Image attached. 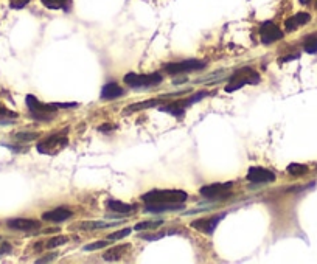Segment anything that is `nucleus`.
Wrapping results in <instances>:
<instances>
[{
    "label": "nucleus",
    "mask_w": 317,
    "mask_h": 264,
    "mask_svg": "<svg viewBox=\"0 0 317 264\" xmlns=\"http://www.w3.org/2000/svg\"><path fill=\"white\" fill-rule=\"evenodd\" d=\"M28 4H30V0H11L10 7L13 10H22L23 7H27Z\"/></svg>",
    "instance_id": "c85d7f7f"
},
{
    "label": "nucleus",
    "mask_w": 317,
    "mask_h": 264,
    "mask_svg": "<svg viewBox=\"0 0 317 264\" xmlns=\"http://www.w3.org/2000/svg\"><path fill=\"white\" fill-rule=\"evenodd\" d=\"M68 145V138L64 134H52L48 135L45 140H42L41 143H38V151L41 154H47V156H56L58 153H61L65 146Z\"/></svg>",
    "instance_id": "20e7f679"
},
{
    "label": "nucleus",
    "mask_w": 317,
    "mask_h": 264,
    "mask_svg": "<svg viewBox=\"0 0 317 264\" xmlns=\"http://www.w3.org/2000/svg\"><path fill=\"white\" fill-rule=\"evenodd\" d=\"M288 173L291 174V176H296V177H299V176H305L309 170H308V166L306 165H302V163H289L288 165Z\"/></svg>",
    "instance_id": "aec40b11"
},
{
    "label": "nucleus",
    "mask_w": 317,
    "mask_h": 264,
    "mask_svg": "<svg viewBox=\"0 0 317 264\" xmlns=\"http://www.w3.org/2000/svg\"><path fill=\"white\" fill-rule=\"evenodd\" d=\"M123 95H125L123 87L118 86L117 83H108V84H104L103 89H101V98H103V100L112 101V100H117V98H120V97H123Z\"/></svg>",
    "instance_id": "4468645a"
},
{
    "label": "nucleus",
    "mask_w": 317,
    "mask_h": 264,
    "mask_svg": "<svg viewBox=\"0 0 317 264\" xmlns=\"http://www.w3.org/2000/svg\"><path fill=\"white\" fill-rule=\"evenodd\" d=\"M129 250V246L128 244H123V246H115V247H111L104 255H103V259L104 261H118L125 256V253Z\"/></svg>",
    "instance_id": "a211bd4d"
},
{
    "label": "nucleus",
    "mask_w": 317,
    "mask_h": 264,
    "mask_svg": "<svg viewBox=\"0 0 317 264\" xmlns=\"http://www.w3.org/2000/svg\"><path fill=\"white\" fill-rule=\"evenodd\" d=\"M165 236V233H156V235H142V238L143 239H146V241H156V239H160V238H163Z\"/></svg>",
    "instance_id": "473e14b6"
},
{
    "label": "nucleus",
    "mask_w": 317,
    "mask_h": 264,
    "mask_svg": "<svg viewBox=\"0 0 317 264\" xmlns=\"http://www.w3.org/2000/svg\"><path fill=\"white\" fill-rule=\"evenodd\" d=\"M41 2L48 10H67L70 0H41Z\"/></svg>",
    "instance_id": "6ab92c4d"
},
{
    "label": "nucleus",
    "mask_w": 317,
    "mask_h": 264,
    "mask_svg": "<svg viewBox=\"0 0 317 264\" xmlns=\"http://www.w3.org/2000/svg\"><path fill=\"white\" fill-rule=\"evenodd\" d=\"M275 173L263 166H252L248 171V180L252 183H272L275 182Z\"/></svg>",
    "instance_id": "9d476101"
},
{
    "label": "nucleus",
    "mask_w": 317,
    "mask_h": 264,
    "mask_svg": "<svg viewBox=\"0 0 317 264\" xmlns=\"http://www.w3.org/2000/svg\"><path fill=\"white\" fill-rule=\"evenodd\" d=\"M8 227L13 230H22V232H30V230H36L41 227V222L36 219H30V218H14L10 219Z\"/></svg>",
    "instance_id": "ddd939ff"
},
{
    "label": "nucleus",
    "mask_w": 317,
    "mask_h": 264,
    "mask_svg": "<svg viewBox=\"0 0 317 264\" xmlns=\"http://www.w3.org/2000/svg\"><path fill=\"white\" fill-rule=\"evenodd\" d=\"M283 37V31L275 25L272 20H266L260 27V39L264 45H271Z\"/></svg>",
    "instance_id": "1a4fd4ad"
},
{
    "label": "nucleus",
    "mask_w": 317,
    "mask_h": 264,
    "mask_svg": "<svg viewBox=\"0 0 317 264\" xmlns=\"http://www.w3.org/2000/svg\"><path fill=\"white\" fill-rule=\"evenodd\" d=\"M11 250H13L11 244H8V243H2V244H0V256L11 253Z\"/></svg>",
    "instance_id": "7c9ffc66"
},
{
    "label": "nucleus",
    "mask_w": 317,
    "mask_h": 264,
    "mask_svg": "<svg viewBox=\"0 0 317 264\" xmlns=\"http://www.w3.org/2000/svg\"><path fill=\"white\" fill-rule=\"evenodd\" d=\"M117 225L115 222L111 224V222H83L80 227L84 229V230H92V229H104V227H114Z\"/></svg>",
    "instance_id": "393cba45"
},
{
    "label": "nucleus",
    "mask_w": 317,
    "mask_h": 264,
    "mask_svg": "<svg viewBox=\"0 0 317 264\" xmlns=\"http://www.w3.org/2000/svg\"><path fill=\"white\" fill-rule=\"evenodd\" d=\"M52 106L58 110V109H72V107H77L78 103H52Z\"/></svg>",
    "instance_id": "c756f323"
},
{
    "label": "nucleus",
    "mask_w": 317,
    "mask_h": 264,
    "mask_svg": "<svg viewBox=\"0 0 317 264\" xmlns=\"http://www.w3.org/2000/svg\"><path fill=\"white\" fill-rule=\"evenodd\" d=\"M163 224V221L160 219H156V221H145V222H138L134 225V230L135 232H140V230H156L157 227H160Z\"/></svg>",
    "instance_id": "4be33fe9"
},
{
    "label": "nucleus",
    "mask_w": 317,
    "mask_h": 264,
    "mask_svg": "<svg viewBox=\"0 0 317 264\" xmlns=\"http://www.w3.org/2000/svg\"><path fill=\"white\" fill-rule=\"evenodd\" d=\"M311 20V16L308 13H297L296 16L289 17L286 22H285V28L286 31H294L297 30L299 27H303L306 23Z\"/></svg>",
    "instance_id": "2eb2a0df"
},
{
    "label": "nucleus",
    "mask_w": 317,
    "mask_h": 264,
    "mask_svg": "<svg viewBox=\"0 0 317 264\" xmlns=\"http://www.w3.org/2000/svg\"><path fill=\"white\" fill-rule=\"evenodd\" d=\"M106 207L114 211V213H120V214H129L132 211H135V205L132 204H126V202H121V201H115V199H111L106 202Z\"/></svg>",
    "instance_id": "dca6fc26"
},
{
    "label": "nucleus",
    "mask_w": 317,
    "mask_h": 264,
    "mask_svg": "<svg viewBox=\"0 0 317 264\" xmlns=\"http://www.w3.org/2000/svg\"><path fill=\"white\" fill-rule=\"evenodd\" d=\"M0 117H17V114H14V112H11V110H8L2 103H0Z\"/></svg>",
    "instance_id": "2f4dec72"
},
{
    "label": "nucleus",
    "mask_w": 317,
    "mask_h": 264,
    "mask_svg": "<svg viewBox=\"0 0 317 264\" xmlns=\"http://www.w3.org/2000/svg\"><path fill=\"white\" fill-rule=\"evenodd\" d=\"M224 216H226V213L216 214V216H212V218H205V219H196V221H193L190 225H191V229H196L198 232H202L205 235H213L218 224L221 222V219H224Z\"/></svg>",
    "instance_id": "9b49d317"
},
{
    "label": "nucleus",
    "mask_w": 317,
    "mask_h": 264,
    "mask_svg": "<svg viewBox=\"0 0 317 264\" xmlns=\"http://www.w3.org/2000/svg\"><path fill=\"white\" fill-rule=\"evenodd\" d=\"M207 95H208L207 92H199V93H196V95H191L190 98H185V100H176V101L169 103V104H165V106L159 107V110L166 112V114L173 115V117H176V118H181V117H184L187 107H190L191 104L201 101L202 98L207 97Z\"/></svg>",
    "instance_id": "39448f33"
},
{
    "label": "nucleus",
    "mask_w": 317,
    "mask_h": 264,
    "mask_svg": "<svg viewBox=\"0 0 317 264\" xmlns=\"http://www.w3.org/2000/svg\"><path fill=\"white\" fill-rule=\"evenodd\" d=\"M294 59H299V55H289V56H285L281 59V62H288V61H294Z\"/></svg>",
    "instance_id": "c9c22d12"
},
{
    "label": "nucleus",
    "mask_w": 317,
    "mask_h": 264,
    "mask_svg": "<svg viewBox=\"0 0 317 264\" xmlns=\"http://www.w3.org/2000/svg\"><path fill=\"white\" fill-rule=\"evenodd\" d=\"M123 81L129 86V87H135V89H148V87H154L159 86L163 81V77L159 73V71H154V73H148V75H140V73H126Z\"/></svg>",
    "instance_id": "7ed1b4c3"
},
{
    "label": "nucleus",
    "mask_w": 317,
    "mask_h": 264,
    "mask_svg": "<svg viewBox=\"0 0 317 264\" xmlns=\"http://www.w3.org/2000/svg\"><path fill=\"white\" fill-rule=\"evenodd\" d=\"M303 49L306 53L309 55H315L317 53V33L315 34H309L305 42H303Z\"/></svg>",
    "instance_id": "412c9836"
},
{
    "label": "nucleus",
    "mask_w": 317,
    "mask_h": 264,
    "mask_svg": "<svg viewBox=\"0 0 317 264\" xmlns=\"http://www.w3.org/2000/svg\"><path fill=\"white\" fill-rule=\"evenodd\" d=\"M233 185H235L233 180L216 182V183H210V185L202 186L199 190V193L204 198H208V199H221V196H229V191L232 190Z\"/></svg>",
    "instance_id": "6e6552de"
},
{
    "label": "nucleus",
    "mask_w": 317,
    "mask_h": 264,
    "mask_svg": "<svg viewBox=\"0 0 317 264\" xmlns=\"http://www.w3.org/2000/svg\"><path fill=\"white\" fill-rule=\"evenodd\" d=\"M160 98L159 100H148V101H143V103H137V104H131L128 112H135V110H142V109H148V107H156L160 104Z\"/></svg>",
    "instance_id": "5701e85b"
},
{
    "label": "nucleus",
    "mask_w": 317,
    "mask_h": 264,
    "mask_svg": "<svg viewBox=\"0 0 317 264\" xmlns=\"http://www.w3.org/2000/svg\"><path fill=\"white\" fill-rule=\"evenodd\" d=\"M25 103L31 112V115L34 117V120H41V122H50V120L55 117L56 109L52 104H44L41 103L34 95H27Z\"/></svg>",
    "instance_id": "423d86ee"
},
{
    "label": "nucleus",
    "mask_w": 317,
    "mask_h": 264,
    "mask_svg": "<svg viewBox=\"0 0 317 264\" xmlns=\"http://www.w3.org/2000/svg\"><path fill=\"white\" fill-rule=\"evenodd\" d=\"M261 81V77L258 75V71H255L252 67H242L235 70L232 77L229 78V84L226 86V92L232 93L239 90L241 87H244L246 84L255 86Z\"/></svg>",
    "instance_id": "f03ea898"
},
{
    "label": "nucleus",
    "mask_w": 317,
    "mask_h": 264,
    "mask_svg": "<svg viewBox=\"0 0 317 264\" xmlns=\"http://www.w3.org/2000/svg\"><path fill=\"white\" fill-rule=\"evenodd\" d=\"M207 62L199 61V59H185L179 62H171L163 67V70L169 75H184V73H191V71H198L205 68Z\"/></svg>",
    "instance_id": "0eeeda50"
},
{
    "label": "nucleus",
    "mask_w": 317,
    "mask_h": 264,
    "mask_svg": "<svg viewBox=\"0 0 317 264\" xmlns=\"http://www.w3.org/2000/svg\"><path fill=\"white\" fill-rule=\"evenodd\" d=\"M109 244V239H104V241H96V243H92V244H87L84 246V250L86 252H92V250H98V249H103Z\"/></svg>",
    "instance_id": "bb28decb"
},
{
    "label": "nucleus",
    "mask_w": 317,
    "mask_h": 264,
    "mask_svg": "<svg viewBox=\"0 0 317 264\" xmlns=\"http://www.w3.org/2000/svg\"><path fill=\"white\" fill-rule=\"evenodd\" d=\"M184 204H146L145 211L148 213H165V211H178L182 210Z\"/></svg>",
    "instance_id": "f3484780"
},
{
    "label": "nucleus",
    "mask_w": 317,
    "mask_h": 264,
    "mask_svg": "<svg viewBox=\"0 0 317 264\" xmlns=\"http://www.w3.org/2000/svg\"><path fill=\"white\" fill-rule=\"evenodd\" d=\"M188 195L182 190H153L142 195L145 204H185Z\"/></svg>",
    "instance_id": "f257e3e1"
},
{
    "label": "nucleus",
    "mask_w": 317,
    "mask_h": 264,
    "mask_svg": "<svg viewBox=\"0 0 317 264\" xmlns=\"http://www.w3.org/2000/svg\"><path fill=\"white\" fill-rule=\"evenodd\" d=\"M131 232H132V229H123V230H118V232H115V233H111V235L108 236V239H109V241H115V239L126 238V236H129V235H131Z\"/></svg>",
    "instance_id": "a878e982"
},
{
    "label": "nucleus",
    "mask_w": 317,
    "mask_h": 264,
    "mask_svg": "<svg viewBox=\"0 0 317 264\" xmlns=\"http://www.w3.org/2000/svg\"><path fill=\"white\" fill-rule=\"evenodd\" d=\"M114 128H115V126H112V125H108V123H106V125H101V126L98 128V131H100V132H104V134H106V132H111V131L114 129Z\"/></svg>",
    "instance_id": "72a5a7b5"
},
{
    "label": "nucleus",
    "mask_w": 317,
    "mask_h": 264,
    "mask_svg": "<svg viewBox=\"0 0 317 264\" xmlns=\"http://www.w3.org/2000/svg\"><path fill=\"white\" fill-rule=\"evenodd\" d=\"M72 210H68L67 207H56L50 211H45L42 214V219L44 221H48V222H55V224H59V222H64L67 219L72 218Z\"/></svg>",
    "instance_id": "f8f14e48"
},
{
    "label": "nucleus",
    "mask_w": 317,
    "mask_h": 264,
    "mask_svg": "<svg viewBox=\"0 0 317 264\" xmlns=\"http://www.w3.org/2000/svg\"><path fill=\"white\" fill-rule=\"evenodd\" d=\"M14 137H16L17 140H22V141H30V140L38 138L39 134H38V132H19V134H16Z\"/></svg>",
    "instance_id": "cd10ccee"
},
{
    "label": "nucleus",
    "mask_w": 317,
    "mask_h": 264,
    "mask_svg": "<svg viewBox=\"0 0 317 264\" xmlns=\"http://www.w3.org/2000/svg\"><path fill=\"white\" fill-rule=\"evenodd\" d=\"M68 243V238L67 236H55L52 238L50 241H47L45 243V249H55V247H59V246H64Z\"/></svg>",
    "instance_id": "b1692460"
},
{
    "label": "nucleus",
    "mask_w": 317,
    "mask_h": 264,
    "mask_svg": "<svg viewBox=\"0 0 317 264\" xmlns=\"http://www.w3.org/2000/svg\"><path fill=\"white\" fill-rule=\"evenodd\" d=\"M300 4L302 5H306V4H309V0H300Z\"/></svg>",
    "instance_id": "e433bc0d"
},
{
    "label": "nucleus",
    "mask_w": 317,
    "mask_h": 264,
    "mask_svg": "<svg viewBox=\"0 0 317 264\" xmlns=\"http://www.w3.org/2000/svg\"><path fill=\"white\" fill-rule=\"evenodd\" d=\"M56 258V253H52V255H47L45 258H41V259H38L36 262H48V261H53Z\"/></svg>",
    "instance_id": "f704fd0d"
}]
</instances>
